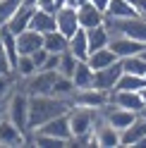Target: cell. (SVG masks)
<instances>
[{
  "label": "cell",
  "mask_w": 146,
  "mask_h": 148,
  "mask_svg": "<svg viewBox=\"0 0 146 148\" xmlns=\"http://www.w3.org/2000/svg\"><path fill=\"white\" fill-rule=\"evenodd\" d=\"M139 96H141V100H144V105H146V86H144V88L139 91Z\"/></svg>",
  "instance_id": "f35d334b"
},
{
  "label": "cell",
  "mask_w": 146,
  "mask_h": 148,
  "mask_svg": "<svg viewBox=\"0 0 146 148\" xmlns=\"http://www.w3.org/2000/svg\"><path fill=\"white\" fill-rule=\"evenodd\" d=\"M55 3H58V7H62V5H65V3H67V0H55Z\"/></svg>",
  "instance_id": "b9f144b4"
},
{
  "label": "cell",
  "mask_w": 146,
  "mask_h": 148,
  "mask_svg": "<svg viewBox=\"0 0 146 148\" xmlns=\"http://www.w3.org/2000/svg\"><path fill=\"white\" fill-rule=\"evenodd\" d=\"M55 29L62 36H67V38L79 29V17H77L74 7H70V5L58 7V12H55Z\"/></svg>",
  "instance_id": "8fae6325"
},
{
  "label": "cell",
  "mask_w": 146,
  "mask_h": 148,
  "mask_svg": "<svg viewBox=\"0 0 146 148\" xmlns=\"http://www.w3.org/2000/svg\"><path fill=\"white\" fill-rule=\"evenodd\" d=\"M43 48L48 53H58L60 55L62 50H67V36H62L58 29L43 34Z\"/></svg>",
  "instance_id": "d4e9b609"
},
{
  "label": "cell",
  "mask_w": 146,
  "mask_h": 148,
  "mask_svg": "<svg viewBox=\"0 0 146 148\" xmlns=\"http://www.w3.org/2000/svg\"><path fill=\"white\" fill-rule=\"evenodd\" d=\"M39 48H43V34L34 29H24L22 34H17V53L19 55H31Z\"/></svg>",
  "instance_id": "5bb4252c"
},
{
  "label": "cell",
  "mask_w": 146,
  "mask_h": 148,
  "mask_svg": "<svg viewBox=\"0 0 146 148\" xmlns=\"http://www.w3.org/2000/svg\"><path fill=\"white\" fill-rule=\"evenodd\" d=\"M77 62H79V60H77L70 50H62V53H60L58 74H62V77H70V79H72V74H74V69H77Z\"/></svg>",
  "instance_id": "f1b7e54d"
},
{
  "label": "cell",
  "mask_w": 146,
  "mask_h": 148,
  "mask_svg": "<svg viewBox=\"0 0 146 148\" xmlns=\"http://www.w3.org/2000/svg\"><path fill=\"white\" fill-rule=\"evenodd\" d=\"M12 72H14L19 79H29L34 72H39V67L34 64L31 55H19V58H17V62L12 64Z\"/></svg>",
  "instance_id": "4316f807"
},
{
  "label": "cell",
  "mask_w": 146,
  "mask_h": 148,
  "mask_svg": "<svg viewBox=\"0 0 146 148\" xmlns=\"http://www.w3.org/2000/svg\"><path fill=\"white\" fill-rule=\"evenodd\" d=\"M74 91H77L74 81H72L70 77H62V74H58V77H55V81H53L50 96H58V98L70 100V103H72V96H74Z\"/></svg>",
  "instance_id": "44dd1931"
},
{
  "label": "cell",
  "mask_w": 146,
  "mask_h": 148,
  "mask_svg": "<svg viewBox=\"0 0 146 148\" xmlns=\"http://www.w3.org/2000/svg\"><path fill=\"white\" fill-rule=\"evenodd\" d=\"M146 86V77H139V74H129V72H122L120 79H117L115 88L120 91H141ZM113 88V91H115Z\"/></svg>",
  "instance_id": "484cf974"
},
{
  "label": "cell",
  "mask_w": 146,
  "mask_h": 148,
  "mask_svg": "<svg viewBox=\"0 0 146 148\" xmlns=\"http://www.w3.org/2000/svg\"><path fill=\"white\" fill-rule=\"evenodd\" d=\"M0 105H3V103H0Z\"/></svg>",
  "instance_id": "f6af8a7d"
},
{
  "label": "cell",
  "mask_w": 146,
  "mask_h": 148,
  "mask_svg": "<svg viewBox=\"0 0 146 148\" xmlns=\"http://www.w3.org/2000/svg\"><path fill=\"white\" fill-rule=\"evenodd\" d=\"M117 60V55L108 48H98V50H91L89 53V58H86V62L91 64V69H103V67H108V64H113Z\"/></svg>",
  "instance_id": "7402d4cb"
},
{
  "label": "cell",
  "mask_w": 146,
  "mask_h": 148,
  "mask_svg": "<svg viewBox=\"0 0 146 148\" xmlns=\"http://www.w3.org/2000/svg\"><path fill=\"white\" fill-rule=\"evenodd\" d=\"M77 17H79L81 29H94V26H101L105 22V12H101L94 3H84L77 10Z\"/></svg>",
  "instance_id": "4fadbf2b"
},
{
  "label": "cell",
  "mask_w": 146,
  "mask_h": 148,
  "mask_svg": "<svg viewBox=\"0 0 146 148\" xmlns=\"http://www.w3.org/2000/svg\"><path fill=\"white\" fill-rule=\"evenodd\" d=\"M108 103H113L117 108H125V110H132V112L139 115V110L144 108V100L139 96V91H120L115 88L108 93Z\"/></svg>",
  "instance_id": "30bf717a"
},
{
  "label": "cell",
  "mask_w": 146,
  "mask_h": 148,
  "mask_svg": "<svg viewBox=\"0 0 146 148\" xmlns=\"http://www.w3.org/2000/svg\"><path fill=\"white\" fill-rule=\"evenodd\" d=\"M22 5V0H0V26L7 24V19L14 14V10Z\"/></svg>",
  "instance_id": "f546056e"
},
{
  "label": "cell",
  "mask_w": 146,
  "mask_h": 148,
  "mask_svg": "<svg viewBox=\"0 0 146 148\" xmlns=\"http://www.w3.org/2000/svg\"><path fill=\"white\" fill-rule=\"evenodd\" d=\"M139 12L134 10V5L129 0H110L105 10V17H113V19H129V17H136Z\"/></svg>",
  "instance_id": "ffe728a7"
},
{
  "label": "cell",
  "mask_w": 146,
  "mask_h": 148,
  "mask_svg": "<svg viewBox=\"0 0 146 148\" xmlns=\"http://www.w3.org/2000/svg\"><path fill=\"white\" fill-rule=\"evenodd\" d=\"M36 3L39 0H22V5H29V7H36Z\"/></svg>",
  "instance_id": "74e56055"
},
{
  "label": "cell",
  "mask_w": 146,
  "mask_h": 148,
  "mask_svg": "<svg viewBox=\"0 0 146 148\" xmlns=\"http://www.w3.org/2000/svg\"><path fill=\"white\" fill-rule=\"evenodd\" d=\"M122 72H129V74H139V77H146V60L141 55H132V58H125L122 60Z\"/></svg>",
  "instance_id": "83f0119b"
},
{
  "label": "cell",
  "mask_w": 146,
  "mask_h": 148,
  "mask_svg": "<svg viewBox=\"0 0 146 148\" xmlns=\"http://www.w3.org/2000/svg\"><path fill=\"white\" fill-rule=\"evenodd\" d=\"M72 81H74L77 88L94 86V69H91V64L86 60H79L77 62V69H74V74H72Z\"/></svg>",
  "instance_id": "cb8c5ba5"
},
{
  "label": "cell",
  "mask_w": 146,
  "mask_h": 148,
  "mask_svg": "<svg viewBox=\"0 0 146 148\" xmlns=\"http://www.w3.org/2000/svg\"><path fill=\"white\" fill-rule=\"evenodd\" d=\"M139 55H141V58L146 60V45H144V48H141V53H139Z\"/></svg>",
  "instance_id": "60d3db41"
},
{
  "label": "cell",
  "mask_w": 146,
  "mask_h": 148,
  "mask_svg": "<svg viewBox=\"0 0 146 148\" xmlns=\"http://www.w3.org/2000/svg\"><path fill=\"white\" fill-rule=\"evenodd\" d=\"M108 103V93L101 88H77L74 96H72V105H79V108H89V110H101Z\"/></svg>",
  "instance_id": "5b68a950"
},
{
  "label": "cell",
  "mask_w": 146,
  "mask_h": 148,
  "mask_svg": "<svg viewBox=\"0 0 146 148\" xmlns=\"http://www.w3.org/2000/svg\"><path fill=\"white\" fill-rule=\"evenodd\" d=\"M45 58H48V50H45V48H39V50H34V53H31V60H34V64H36L39 69L43 67Z\"/></svg>",
  "instance_id": "1f68e13d"
},
{
  "label": "cell",
  "mask_w": 146,
  "mask_h": 148,
  "mask_svg": "<svg viewBox=\"0 0 146 148\" xmlns=\"http://www.w3.org/2000/svg\"><path fill=\"white\" fill-rule=\"evenodd\" d=\"M29 29L39 31V34H48L55 29V12H45V10H34V17H31V24Z\"/></svg>",
  "instance_id": "ac0fdd59"
},
{
  "label": "cell",
  "mask_w": 146,
  "mask_h": 148,
  "mask_svg": "<svg viewBox=\"0 0 146 148\" xmlns=\"http://www.w3.org/2000/svg\"><path fill=\"white\" fill-rule=\"evenodd\" d=\"M98 115H101V117H103V119H105V122L110 124V127H115L117 132H122L125 127H129V124L134 122V119L139 117L136 112H132V110L117 108V105H113V103H105L101 110H98Z\"/></svg>",
  "instance_id": "277c9868"
},
{
  "label": "cell",
  "mask_w": 146,
  "mask_h": 148,
  "mask_svg": "<svg viewBox=\"0 0 146 148\" xmlns=\"http://www.w3.org/2000/svg\"><path fill=\"white\" fill-rule=\"evenodd\" d=\"M108 48L117 55V60H125V58H132V55H139L144 43L134 41V38H129V36H125V34H117V36H110Z\"/></svg>",
  "instance_id": "9c48e42d"
},
{
  "label": "cell",
  "mask_w": 146,
  "mask_h": 148,
  "mask_svg": "<svg viewBox=\"0 0 146 148\" xmlns=\"http://www.w3.org/2000/svg\"><path fill=\"white\" fill-rule=\"evenodd\" d=\"M67 50L74 55L77 60H86L89 58V36H86V29H79L74 31L67 38Z\"/></svg>",
  "instance_id": "e0dca14e"
},
{
  "label": "cell",
  "mask_w": 146,
  "mask_h": 148,
  "mask_svg": "<svg viewBox=\"0 0 146 148\" xmlns=\"http://www.w3.org/2000/svg\"><path fill=\"white\" fill-rule=\"evenodd\" d=\"M3 115L10 119L14 127H19L24 136L29 134V93L22 88H14L7 100L3 103Z\"/></svg>",
  "instance_id": "7a4b0ae2"
},
{
  "label": "cell",
  "mask_w": 146,
  "mask_h": 148,
  "mask_svg": "<svg viewBox=\"0 0 146 148\" xmlns=\"http://www.w3.org/2000/svg\"><path fill=\"white\" fill-rule=\"evenodd\" d=\"M94 146H105V148H113V146H120V132L115 127H110L105 119L98 115L96 110V122H94Z\"/></svg>",
  "instance_id": "52a82bcc"
},
{
  "label": "cell",
  "mask_w": 146,
  "mask_h": 148,
  "mask_svg": "<svg viewBox=\"0 0 146 148\" xmlns=\"http://www.w3.org/2000/svg\"><path fill=\"white\" fill-rule=\"evenodd\" d=\"M84 3H89V0H67L65 5H70V7H74V10H79V7L84 5Z\"/></svg>",
  "instance_id": "8d00e7d4"
},
{
  "label": "cell",
  "mask_w": 146,
  "mask_h": 148,
  "mask_svg": "<svg viewBox=\"0 0 146 148\" xmlns=\"http://www.w3.org/2000/svg\"><path fill=\"white\" fill-rule=\"evenodd\" d=\"M89 3H94L101 12H105V10H108V5H110V0H89Z\"/></svg>",
  "instance_id": "d590c367"
},
{
  "label": "cell",
  "mask_w": 146,
  "mask_h": 148,
  "mask_svg": "<svg viewBox=\"0 0 146 148\" xmlns=\"http://www.w3.org/2000/svg\"><path fill=\"white\" fill-rule=\"evenodd\" d=\"M0 48L5 50L10 64L17 62V58H19V53H17V34H12L10 29H7V24L0 26Z\"/></svg>",
  "instance_id": "d6986e66"
},
{
  "label": "cell",
  "mask_w": 146,
  "mask_h": 148,
  "mask_svg": "<svg viewBox=\"0 0 146 148\" xmlns=\"http://www.w3.org/2000/svg\"><path fill=\"white\" fill-rule=\"evenodd\" d=\"M34 10L36 7H29V5H19L14 10V14L7 19V29H10L12 34H22L24 29H29L31 24V17H34Z\"/></svg>",
  "instance_id": "2e32d148"
},
{
  "label": "cell",
  "mask_w": 146,
  "mask_h": 148,
  "mask_svg": "<svg viewBox=\"0 0 146 148\" xmlns=\"http://www.w3.org/2000/svg\"><path fill=\"white\" fill-rule=\"evenodd\" d=\"M22 143H26L24 132L3 115L0 117V146H22Z\"/></svg>",
  "instance_id": "7c38bea8"
},
{
  "label": "cell",
  "mask_w": 146,
  "mask_h": 148,
  "mask_svg": "<svg viewBox=\"0 0 146 148\" xmlns=\"http://www.w3.org/2000/svg\"><path fill=\"white\" fill-rule=\"evenodd\" d=\"M146 136V122L141 117H136L129 127H125L120 132V146H139Z\"/></svg>",
  "instance_id": "9a60e30c"
},
{
  "label": "cell",
  "mask_w": 146,
  "mask_h": 148,
  "mask_svg": "<svg viewBox=\"0 0 146 148\" xmlns=\"http://www.w3.org/2000/svg\"><path fill=\"white\" fill-rule=\"evenodd\" d=\"M10 69H12V64H10V60H7V55H5V50L0 48V74L10 72Z\"/></svg>",
  "instance_id": "836d02e7"
},
{
  "label": "cell",
  "mask_w": 146,
  "mask_h": 148,
  "mask_svg": "<svg viewBox=\"0 0 146 148\" xmlns=\"http://www.w3.org/2000/svg\"><path fill=\"white\" fill-rule=\"evenodd\" d=\"M139 117H141V119H144V122H146V105H144V108L139 110Z\"/></svg>",
  "instance_id": "ab89813d"
},
{
  "label": "cell",
  "mask_w": 146,
  "mask_h": 148,
  "mask_svg": "<svg viewBox=\"0 0 146 148\" xmlns=\"http://www.w3.org/2000/svg\"><path fill=\"white\" fill-rule=\"evenodd\" d=\"M70 129H72V141H77L81 136H89L94 132V122H96V110H89V108H79V105H72L70 112Z\"/></svg>",
  "instance_id": "3957f363"
},
{
  "label": "cell",
  "mask_w": 146,
  "mask_h": 148,
  "mask_svg": "<svg viewBox=\"0 0 146 148\" xmlns=\"http://www.w3.org/2000/svg\"><path fill=\"white\" fill-rule=\"evenodd\" d=\"M36 7H39V10H45V12H58V3L55 0H39Z\"/></svg>",
  "instance_id": "d6a6232c"
},
{
  "label": "cell",
  "mask_w": 146,
  "mask_h": 148,
  "mask_svg": "<svg viewBox=\"0 0 146 148\" xmlns=\"http://www.w3.org/2000/svg\"><path fill=\"white\" fill-rule=\"evenodd\" d=\"M0 117H3V105H0Z\"/></svg>",
  "instance_id": "ee69618b"
},
{
  "label": "cell",
  "mask_w": 146,
  "mask_h": 148,
  "mask_svg": "<svg viewBox=\"0 0 146 148\" xmlns=\"http://www.w3.org/2000/svg\"><path fill=\"white\" fill-rule=\"evenodd\" d=\"M86 36H89V53L98 50V48H105V45L110 43V31H108L105 24L94 26V29H86Z\"/></svg>",
  "instance_id": "603a6c76"
},
{
  "label": "cell",
  "mask_w": 146,
  "mask_h": 148,
  "mask_svg": "<svg viewBox=\"0 0 146 148\" xmlns=\"http://www.w3.org/2000/svg\"><path fill=\"white\" fill-rule=\"evenodd\" d=\"M120 74H122V60H115L113 64H108L103 69H94V88L110 93L117 84V79H120Z\"/></svg>",
  "instance_id": "ba28073f"
},
{
  "label": "cell",
  "mask_w": 146,
  "mask_h": 148,
  "mask_svg": "<svg viewBox=\"0 0 146 148\" xmlns=\"http://www.w3.org/2000/svg\"><path fill=\"white\" fill-rule=\"evenodd\" d=\"M139 146H144V148H146V136H144V141H141V143H139Z\"/></svg>",
  "instance_id": "7bdbcfd3"
},
{
  "label": "cell",
  "mask_w": 146,
  "mask_h": 148,
  "mask_svg": "<svg viewBox=\"0 0 146 148\" xmlns=\"http://www.w3.org/2000/svg\"><path fill=\"white\" fill-rule=\"evenodd\" d=\"M134 5V10L139 12V17H146V0H129Z\"/></svg>",
  "instance_id": "e575fe53"
},
{
  "label": "cell",
  "mask_w": 146,
  "mask_h": 148,
  "mask_svg": "<svg viewBox=\"0 0 146 148\" xmlns=\"http://www.w3.org/2000/svg\"><path fill=\"white\" fill-rule=\"evenodd\" d=\"M58 64H60V55H58V53H48V58H45V62H43V67H41V69L58 72Z\"/></svg>",
  "instance_id": "4dcf8cb0"
},
{
  "label": "cell",
  "mask_w": 146,
  "mask_h": 148,
  "mask_svg": "<svg viewBox=\"0 0 146 148\" xmlns=\"http://www.w3.org/2000/svg\"><path fill=\"white\" fill-rule=\"evenodd\" d=\"M72 103L70 100H62L58 96H29V132H34L36 127H41L43 122L70 112Z\"/></svg>",
  "instance_id": "6da1fadb"
},
{
  "label": "cell",
  "mask_w": 146,
  "mask_h": 148,
  "mask_svg": "<svg viewBox=\"0 0 146 148\" xmlns=\"http://www.w3.org/2000/svg\"><path fill=\"white\" fill-rule=\"evenodd\" d=\"M34 132H39V134H45V136H53V138H60V141L72 143V129H70L67 112H65V115L53 117V119H48V122H43L41 127H36Z\"/></svg>",
  "instance_id": "8992f818"
}]
</instances>
